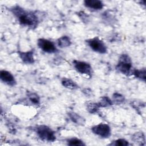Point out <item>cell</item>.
<instances>
[{
	"label": "cell",
	"mask_w": 146,
	"mask_h": 146,
	"mask_svg": "<svg viewBox=\"0 0 146 146\" xmlns=\"http://www.w3.org/2000/svg\"><path fill=\"white\" fill-rule=\"evenodd\" d=\"M11 11L22 25L32 29L37 27L39 20L34 13L25 10L19 6L13 7Z\"/></svg>",
	"instance_id": "cell-1"
},
{
	"label": "cell",
	"mask_w": 146,
	"mask_h": 146,
	"mask_svg": "<svg viewBox=\"0 0 146 146\" xmlns=\"http://www.w3.org/2000/svg\"><path fill=\"white\" fill-rule=\"evenodd\" d=\"M132 67V63L131 58L128 54H123L120 56L118 60V62L116 66V69L120 73L125 75H128L131 72Z\"/></svg>",
	"instance_id": "cell-2"
},
{
	"label": "cell",
	"mask_w": 146,
	"mask_h": 146,
	"mask_svg": "<svg viewBox=\"0 0 146 146\" xmlns=\"http://www.w3.org/2000/svg\"><path fill=\"white\" fill-rule=\"evenodd\" d=\"M35 131L38 136L43 141L53 142L56 139L55 132L47 125H40L37 126Z\"/></svg>",
	"instance_id": "cell-3"
},
{
	"label": "cell",
	"mask_w": 146,
	"mask_h": 146,
	"mask_svg": "<svg viewBox=\"0 0 146 146\" xmlns=\"http://www.w3.org/2000/svg\"><path fill=\"white\" fill-rule=\"evenodd\" d=\"M87 45L95 52L104 54L107 53V48L105 43L98 37L91 38L86 40Z\"/></svg>",
	"instance_id": "cell-4"
},
{
	"label": "cell",
	"mask_w": 146,
	"mask_h": 146,
	"mask_svg": "<svg viewBox=\"0 0 146 146\" xmlns=\"http://www.w3.org/2000/svg\"><path fill=\"white\" fill-rule=\"evenodd\" d=\"M93 133L102 138H108L111 135L110 127L105 123H100L91 128Z\"/></svg>",
	"instance_id": "cell-5"
},
{
	"label": "cell",
	"mask_w": 146,
	"mask_h": 146,
	"mask_svg": "<svg viewBox=\"0 0 146 146\" xmlns=\"http://www.w3.org/2000/svg\"><path fill=\"white\" fill-rule=\"evenodd\" d=\"M73 66L77 72L81 74L87 75L90 77L92 76V67L87 62L80 60H75L72 62Z\"/></svg>",
	"instance_id": "cell-6"
},
{
	"label": "cell",
	"mask_w": 146,
	"mask_h": 146,
	"mask_svg": "<svg viewBox=\"0 0 146 146\" xmlns=\"http://www.w3.org/2000/svg\"><path fill=\"white\" fill-rule=\"evenodd\" d=\"M37 45L40 49L46 53L52 54L58 51L55 44L52 41L46 39H39L37 41Z\"/></svg>",
	"instance_id": "cell-7"
},
{
	"label": "cell",
	"mask_w": 146,
	"mask_h": 146,
	"mask_svg": "<svg viewBox=\"0 0 146 146\" xmlns=\"http://www.w3.org/2000/svg\"><path fill=\"white\" fill-rule=\"evenodd\" d=\"M0 79L2 82L10 86H14L17 84V82L13 74L6 70L0 71Z\"/></svg>",
	"instance_id": "cell-8"
},
{
	"label": "cell",
	"mask_w": 146,
	"mask_h": 146,
	"mask_svg": "<svg viewBox=\"0 0 146 146\" xmlns=\"http://www.w3.org/2000/svg\"><path fill=\"white\" fill-rule=\"evenodd\" d=\"M18 55L22 62L26 64H33L35 62L33 50L25 52L20 51L18 52Z\"/></svg>",
	"instance_id": "cell-9"
},
{
	"label": "cell",
	"mask_w": 146,
	"mask_h": 146,
	"mask_svg": "<svg viewBox=\"0 0 146 146\" xmlns=\"http://www.w3.org/2000/svg\"><path fill=\"white\" fill-rule=\"evenodd\" d=\"M84 5L90 9L99 10L104 7V4L101 1L99 0H86L84 1Z\"/></svg>",
	"instance_id": "cell-10"
},
{
	"label": "cell",
	"mask_w": 146,
	"mask_h": 146,
	"mask_svg": "<svg viewBox=\"0 0 146 146\" xmlns=\"http://www.w3.org/2000/svg\"><path fill=\"white\" fill-rule=\"evenodd\" d=\"M68 116L70 120L76 124L84 125L86 123V120L82 116L74 112H70L68 113Z\"/></svg>",
	"instance_id": "cell-11"
},
{
	"label": "cell",
	"mask_w": 146,
	"mask_h": 146,
	"mask_svg": "<svg viewBox=\"0 0 146 146\" xmlns=\"http://www.w3.org/2000/svg\"><path fill=\"white\" fill-rule=\"evenodd\" d=\"M132 140L140 145H145V136L142 132H135L132 136Z\"/></svg>",
	"instance_id": "cell-12"
},
{
	"label": "cell",
	"mask_w": 146,
	"mask_h": 146,
	"mask_svg": "<svg viewBox=\"0 0 146 146\" xmlns=\"http://www.w3.org/2000/svg\"><path fill=\"white\" fill-rule=\"evenodd\" d=\"M61 83L63 86L71 90H76L78 88V86L77 85V84L74 81L70 79L63 78L62 80Z\"/></svg>",
	"instance_id": "cell-13"
},
{
	"label": "cell",
	"mask_w": 146,
	"mask_h": 146,
	"mask_svg": "<svg viewBox=\"0 0 146 146\" xmlns=\"http://www.w3.org/2000/svg\"><path fill=\"white\" fill-rule=\"evenodd\" d=\"M57 43L59 47L61 48H65L69 47L71 45V41L68 36L64 35L60 37L57 40Z\"/></svg>",
	"instance_id": "cell-14"
},
{
	"label": "cell",
	"mask_w": 146,
	"mask_h": 146,
	"mask_svg": "<svg viewBox=\"0 0 146 146\" xmlns=\"http://www.w3.org/2000/svg\"><path fill=\"white\" fill-rule=\"evenodd\" d=\"M145 69L142 68L140 70H135L133 72V75L139 80L143 81L144 82H145Z\"/></svg>",
	"instance_id": "cell-15"
},
{
	"label": "cell",
	"mask_w": 146,
	"mask_h": 146,
	"mask_svg": "<svg viewBox=\"0 0 146 146\" xmlns=\"http://www.w3.org/2000/svg\"><path fill=\"white\" fill-rule=\"evenodd\" d=\"M98 104L100 107H106L112 106L113 104V102L108 97L103 96L101 98Z\"/></svg>",
	"instance_id": "cell-16"
},
{
	"label": "cell",
	"mask_w": 146,
	"mask_h": 146,
	"mask_svg": "<svg viewBox=\"0 0 146 146\" xmlns=\"http://www.w3.org/2000/svg\"><path fill=\"white\" fill-rule=\"evenodd\" d=\"M100 108L99 106L98 105V103H94V102H88L86 104V108L87 111L91 113H96Z\"/></svg>",
	"instance_id": "cell-17"
},
{
	"label": "cell",
	"mask_w": 146,
	"mask_h": 146,
	"mask_svg": "<svg viewBox=\"0 0 146 146\" xmlns=\"http://www.w3.org/2000/svg\"><path fill=\"white\" fill-rule=\"evenodd\" d=\"M67 144L68 145L71 146H82L85 145V144L83 143V141L79 139L78 138H71L67 140Z\"/></svg>",
	"instance_id": "cell-18"
},
{
	"label": "cell",
	"mask_w": 146,
	"mask_h": 146,
	"mask_svg": "<svg viewBox=\"0 0 146 146\" xmlns=\"http://www.w3.org/2000/svg\"><path fill=\"white\" fill-rule=\"evenodd\" d=\"M125 100V98L121 94L116 92L113 94L112 96V102L117 104L122 103Z\"/></svg>",
	"instance_id": "cell-19"
},
{
	"label": "cell",
	"mask_w": 146,
	"mask_h": 146,
	"mask_svg": "<svg viewBox=\"0 0 146 146\" xmlns=\"http://www.w3.org/2000/svg\"><path fill=\"white\" fill-rule=\"evenodd\" d=\"M29 99L34 104H39L40 102L39 96L35 93L30 92L28 94Z\"/></svg>",
	"instance_id": "cell-20"
},
{
	"label": "cell",
	"mask_w": 146,
	"mask_h": 146,
	"mask_svg": "<svg viewBox=\"0 0 146 146\" xmlns=\"http://www.w3.org/2000/svg\"><path fill=\"white\" fill-rule=\"evenodd\" d=\"M110 145L117 146H127L129 145V143L124 139H119L113 141Z\"/></svg>",
	"instance_id": "cell-21"
},
{
	"label": "cell",
	"mask_w": 146,
	"mask_h": 146,
	"mask_svg": "<svg viewBox=\"0 0 146 146\" xmlns=\"http://www.w3.org/2000/svg\"><path fill=\"white\" fill-rule=\"evenodd\" d=\"M83 92V93L86 95H87V96L92 95V91L90 89H89V88H85V89H84Z\"/></svg>",
	"instance_id": "cell-22"
}]
</instances>
